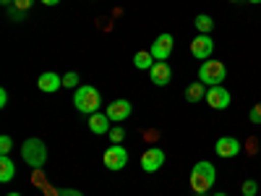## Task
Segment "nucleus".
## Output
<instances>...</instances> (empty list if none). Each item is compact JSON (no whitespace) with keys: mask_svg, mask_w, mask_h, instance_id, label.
Returning a JSON list of instances; mask_svg holds the SVG:
<instances>
[{"mask_svg":"<svg viewBox=\"0 0 261 196\" xmlns=\"http://www.w3.org/2000/svg\"><path fill=\"white\" fill-rule=\"evenodd\" d=\"M193 27H196V32H199V34H209L214 29V18L206 16V13H199V16L193 18Z\"/></svg>","mask_w":261,"mask_h":196,"instance_id":"obj_18","label":"nucleus"},{"mask_svg":"<svg viewBox=\"0 0 261 196\" xmlns=\"http://www.w3.org/2000/svg\"><path fill=\"white\" fill-rule=\"evenodd\" d=\"M214 196H227V193H214Z\"/></svg>","mask_w":261,"mask_h":196,"instance_id":"obj_32","label":"nucleus"},{"mask_svg":"<svg viewBox=\"0 0 261 196\" xmlns=\"http://www.w3.org/2000/svg\"><path fill=\"white\" fill-rule=\"evenodd\" d=\"M89 131L92 134H97V136H105V134H110V128H113V120L107 118V113H94V115H89Z\"/></svg>","mask_w":261,"mask_h":196,"instance_id":"obj_14","label":"nucleus"},{"mask_svg":"<svg viewBox=\"0 0 261 196\" xmlns=\"http://www.w3.org/2000/svg\"><path fill=\"white\" fill-rule=\"evenodd\" d=\"M102 162L107 170H113V173H120L125 165H128V149L123 144H110L105 149V155H102Z\"/></svg>","mask_w":261,"mask_h":196,"instance_id":"obj_5","label":"nucleus"},{"mask_svg":"<svg viewBox=\"0 0 261 196\" xmlns=\"http://www.w3.org/2000/svg\"><path fill=\"white\" fill-rule=\"evenodd\" d=\"M214 178H217L214 165L206 162V160H201V162H196V165L191 167V178H188V183H191L193 193H206V191L214 186Z\"/></svg>","mask_w":261,"mask_h":196,"instance_id":"obj_2","label":"nucleus"},{"mask_svg":"<svg viewBox=\"0 0 261 196\" xmlns=\"http://www.w3.org/2000/svg\"><path fill=\"white\" fill-rule=\"evenodd\" d=\"M63 86H68V89H79L81 86V79L76 71H68V74H63Z\"/></svg>","mask_w":261,"mask_h":196,"instance_id":"obj_19","label":"nucleus"},{"mask_svg":"<svg viewBox=\"0 0 261 196\" xmlns=\"http://www.w3.org/2000/svg\"><path fill=\"white\" fill-rule=\"evenodd\" d=\"M99 105H102V94H99L97 86L81 84L79 89H76V94H73V107H76L79 113L94 115V113H99Z\"/></svg>","mask_w":261,"mask_h":196,"instance_id":"obj_1","label":"nucleus"},{"mask_svg":"<svg viewBox=\"0 0 261 196\" xmlns=\"http://www.w3.org/2000/svg\"><path fill=\"white\" fill-rule=\"evenodd\" d=\"M21 160H24L32 170L45 167V162H47V146H45V141L37 139V136L27 139L24 144H21Z\"/></svg>","mask_w":261,"mask_h":196,"instance_id":"obj_3","label":"nucleus"},{"mask_svg":"<svg viewBox=\"0 0 261 196\" xmlns=\"http://www.w3.org/2000/svg\"><path fill=\"white\" fill-rule=\"evenodd\" d=\"M8 196H21V193H8Z\"/></svg>","mask_w":261,"mask_h":196,"instance_id":"obj_33","label":"nucleus"},{"mask_svg":"<svg viewBox=\"0 0 261 196\" xmlns=\"http://www.w3.org/2000/svg\"><path fill=\"white\" fill-rule=\"evenodd\" d=\"M53 196H84V193H81L79 188H58Z\"/></svg>","mask_w":261,"mask_h":196,"instance_id":"obj_26","label":"nucleus"},{"mask_svg":"<svg viewBox=\"0 0 261 196\" xmlns=\"http://www.w3.org/2000/svg\"><path fill=\"white\" fill-rule=\"evenodd\" d=\"M230 102H232V97H230V92L225 89V84L209 86V89H206V105L212 107V110H227Z\"/></svg>","mask_w":261,"mask_h":196,"instance_id":"obj_7","label":"nucleus"},{"mask_svg":"<svg viewBox=\"0 0 261 196\" xmlns=\"http://www.w3.org/2000/svg\"><path fill=\"white\" fill-rule=\"evenodd\" d=\"M0 3H3V6L8 8V6H13V0H0Z\"/></svg>","mask_w":261,"mask_h":196,"instance_id":"obj_30","label":"nucleus"},{"mask_svg":"<svg viewBox=\"0 0 261 196\" xmlns=\"http://www.w3.org/2000/svg\"><path fill=\"white\" fill-rule=\"evenodd\" d=\"M11 149H13V139L8 134H3V136H0V155H8Z\"/></svg>","mask_w":261,"mask_h":196,"instance_id":"obj_22","label":"nucleus"},{"mask_svg":"<svg viewBox=\"0 0 261 196\" xmlns=\"http://www.w3.org/2000/svg\"><path fill=\"white\" fill-rule=\"evenodd\" d=\"M8 18L11 21H24L27 16H24V11H18L16 6H8Z\"/></svg>","mask_w":261,"mask_h":196,"instance_id":"obj_24","label":"nucleus"},{"mask_svg":"<svg viewBox=\"0 0 261 196\" xmlns=\"http://www.w3.org/2000/svg\"><path fill=\"white\" fill-rule=\"evenodd\" d=\"M165 149L162 146H149L144 155H141V170L144 173H157L165 165Z\"/></svg>","mask_w":261,"mask_h":196,"instance_id":"obj_8","label":"nucleus"},{"mask_svg":"<svg viewBox=\"0 0 261 196\" xmlns=\"http://www.w3.org/2000/svg\"><path fill=\"white\" fill-rule=\"evenodd\" d=\"M230 3H238V0H230Z\"/></svg>","mask_w":261,"mask_h":196,"instance_id":"obj_34","label":"nucleus"},{"mask_svg":"<svg viewBox=\"0 0 261 196\" xmlns=\"http://www.w3.org/2000/svg\"><path fill=\"white\" fill-rule=\"evenodd\" d=\"M107 136H110V141H113V144H123L125 131H123V126L118 123V126H113V128H110V134H107Z\"/></svg>","mask_w":261,"mask_h":196,"instance_id":"obj_20","label":"nucleus"},{"mask_svg":"<svg viewBox=\"0 0 261 196\" xmlns=\"http://www.w3.org/2000/svg\"><path fill=\"white\" fill-rule=\"evenodd\" d=\"M130 110H134V107H130V102L128 100H113L110 105H107V118H110L113 123H120V120H125L128 115H130Z\"/></svg>","mask_w":261,"mask_h":196,"instance_id":"obj_11","label":"nucleus"},{"mask_svg":"<svg viewBox=\"0 0 261 196\" xmlns=\"http://www.w3.org/2000/svg\"><path fill=\"white\" fill-rule=\"evenodd\" d=\"M157 60H154V55H151L149 50H139L136 55H134V65L139 71H151V65H154Z\"/></svg>","mask_w":261,"mask_h":196,"instance_id":"obj_17","label":"nucleus"},{"mask_svg":"<svg viewBox=\"0 0 261 196\" xmlns=\"http://www.w3.org/2000/svg\"><path fill=\"white\" fill-rule=\"evenodd\" d=\"M13 178H16V162L8 155H3L0 157V183H11Z\"/></svg>","mask_w":261,"mask_h":196,"instance_id":"obj_16","label":"nucleus"},{"mask_svg":"<svg viewBox=\"0 0 261 196\" xmlns=\"http://www.w3.org/2000/svg\"><path fill=\"white\" fill-rule=\"evenodd\" d=\"M214 155L222 157V160H230V157H238L241 155V141L235 136H220L214 144Z\"/></svg>","mask_w":261,"mask_h":196,"instance_id":"obj_10","label":"nucleus"},{"mask_svg":"<svg viewBox=\"0 0 261 196\" xmlns=\"http://www.w3.org/2000/svg\"><path fill=\"white\" fill-rule=\"evenodd\" d=\"M212 53H214V39L209 34H199V37L191 39V55L193 58H199L204 63V60L212 58Z\"/></svg>","mask_w":261,"mask_h":196,"instance_id":"obj_9","label":"nucleus"},{"mask_svg":"<svg viewBox=\"0 0 261 196\" xmlns=\"http://www.w3.org/2000/svg\"><path fill=\"white\" fill-rule=\"evenodd\" d=\"M32 183H34V186H47L45 176H42V167H39V170H34V176H32Z\"/></svg>","mask_w":261,"mask_h":196,"instance_id":"obj_27","label":"nucleus"},{"mask_svg":"<svg viewBox=\"0 0 261 196\" xmlns=\"http://www.w3.org/2000/svg\"><path fill=\"white\" fill-rule=\"evenodd\" d=\"M34 3H37V0H13V6H16L18 11H24V13H27V11L34 6Z\"/></svg>","mask_w":261,"mask_h":196,"instance_id":"obj_25","label":"nucleus"},{"mask_svg":"<svg viewBox=\"0 0 261 196\" xmlns=\"http://www.w3.org/2000/svg\"><path fill=\"white\" fill-rule=\"evenodd\" d=\"M6 105H8V92L0 89V107H6Z\"/></svg>","mask_w":261,"mask_h":196,"instance_id":"obj_28","label":"nucleus"},{"mask_svg":"<svg viewBox=\"0 0 261 196\" xmlns=\"http://www.w3.org/2000/svg\"><path fill=\"white\" fill-rule=\"evenodd\" d=\"M241 193H243V196H256V193H258V183L248 178V181L241 186Z\"/></svg>","mask_w":261,"mask_h":196,"instance_id":"obj_21","label":"nucleus"},{"mask_svg":"<svg viewBox=\"0 0 261 196\" xmlns=\"http://www.w3.org/2000/svg\"><path fill=\"white\" fill-rule=\"evenodd\" d=\"M39 3H45V6H58L60 0H39Z\"/></svg>","mask_w":261,"mask_h":196,"instance_id":"obj_29","label":"nucleus"},{"mask_svg":"<svg viewBox=\"0 0 261 196\" xmlns=\"http://www.w3.org/2000/svg\"><path fill=\"white\" fill-rule=\"evenodd\" d=\"M206 89H209L206 84L191 81V84L186 86V100H188V102H201V100H206Z\"/></svg>","mask_w":261,"mask_h":196,"instance_id":"obj_15","label":"nucleus"},{"mask_svg":"<svg viewBox=\"0 0 261 196\" xmlns=\"http://www.w3.org/2000/svg\"><path fill=\"white\" fill-rule=\"evenodd\" d=\"M172 47H175V39H172V34L162 32V34H160L154 42H151L149 53L154 55V60H157V63H165V60L172 55Z\"/></svg>","mask_w":261,"mask_h":196,"instance_id":"obj_6","label":"nucleus"},{"mask_svg":"<svg viewBox=\"0 0 261 196\" xmlns=\"http://www.w3.org/2000/svg\"><path fill=\"white\" fill-rule=\"evenodd\" d=\"M149 79H151V84H154V86H167V84L172 81V68L167 65V60H165V63H154V65H151Z\"/></svg>","mask_w":261,"mask_h":196,"instance_id":"obj_12","label":"nucleus"},{"mask_svg":"<svg viewBox=\"0 0 261 196\" xmlns=\"http://www.w3.org/2000/svg\"><path fill=\"white\" fill-rule=\"evenodd\" d=\"M248 120H251L253 126H258V123H261V102H256V105L251 107V113H248Z\"/></svg>","mask_w":261,"mask_h":196,"instance_id":"obj_23","label":"nucleus"},{"mask_svg":"<svg viewBox=\"0 0 261 196\" xmlns=\"http://www.w3.org/2000/svg\"><path fill=\"white\" fill-rule=\"evenodd\" d=\"M60 86H63V76H58V74H53V71H45V74L37 79V89H39V92H45V94L58 92Z\"/></svg>","mask_w":261,"mask_h":196,"instance_id":"obj_13","label":"nucleus"},{"mask_svg":"<svg viewBox=\"0 0 261 196\" xmlns=\"http://www.w3.org/2000/svg\"><path fill=\"white\" fill-rule=\"evenodd\" d=\"M248 3H253V6H256V3H261V0H248Z\"/></svg>","mask_w":261,"mask_h":196,"instance_id":"obj_31","label":"nucleus"},{"mask_svg":"<svg viewBox=\"0 0 261 196\" xmlns=\"http://www.w3.org/2000/svg\"><path fill=\"white\" fill-rule=\"evenodd\" d=\"M225 79H227V65H225L222 60L209 58V60H204V63L199 65V81H201V84H206V86H220V84H225Z\"/></svg>","mask_w":261,"mask_h":196,"instance_id":"obj_4","label":"nucleus"}]
</instances>
